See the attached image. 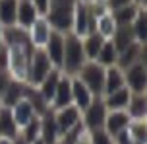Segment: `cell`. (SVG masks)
Wrapping results in <instances>:
<instances>
[{
	"instance_id": "1",
	"label": "cell",
	"mask_w": 147,
	"mask_h": 144,
	"mask_svg": "<svg viewBox=\"0 0 147 144\" xmlns=\"http://www.w3.org/2000/svg\"><path fill=\"white\" fill-rule=\"evenodd\" d=\"M74 8H76V0H49L47 22L52 27V31H58L64 35L72 29Z\"/></svg>"
},
{
	"instance_id": "2",
	"label": "cell",
	"mask_w": 147,
	"mask_h": 144,
	"mask_svg": "<svg viewBox=\"0 0 147 144\" xmlns=\"http://www.w3.org/2000/svg\"><path fill=\"white\" fill-rule=\"evenodd\" d=\"M33 55V45L23 43V45H12L8 49V74L12 80L25 82L27 80V70H29V61Z\"/></svg>"
},
{
	"instance_id": "3",
	"label": "cell",
	"mask_w": 147,
	"mask_h": 144,
	"mask_svg": "<svg viewBox=\"0 0 147 144\" xmlns=\"http://www.w3.org/2000/svg\"><path fill=\"white\" fill-rule=\"evenodd\" d=\"M87 62L85 53H83V45L81 39L76 37L74 33H66L64 37V55H62V66L66 76H76L80 68Z\"/></svg>"
},
{
	"instance_id": "4",
	"label": "cell",
	"mask_w": 147,
	"mask_h": 144,
	"mask_svg": "<svg viewBox=\"0 0 147 144\" xmlns=\"http://www.w3.org/2000/svg\"><path fill=\"white\" fill-rule=\"evenodd\" d=\"M78 78H80L83 86L87 88L93 98H103V86H105V68L95 61H87L78 72Z\"/></svg>"
},
{
	"instance_id": "5",
	"label": "cell",
	"mask_w": 147,
	"mask_h": 144,
	"mask_svg": "<svg viewBox=\"0 0 147 144\" xmlns=\"http://www.w3.org/2000/svg\"><path fill=\"white\" fill-rule=\"evenodd\" d=\"M52 70V64L49 61V57L45 53V49H33V55H31V61H29V70H27V80L25 82L29 86H39L43 82L47 74Z\"/></svg>"
},
{
	"instance_id": "6",
	"label": "cell",
	"mask_w": 147,
	"mask_h": 144,
	"mask_svg": "<svg viewBox=\"0 0 147 144\" xmlns=\"http://www.w3.org/2000/svg\"><path fill=\"white\" fill-rule=\"evenodd\" d=\"M95 18L91 14V10L83 4H76L74 8V20H72V29L76 37H85L89 33L95 31Z\"/></svg>"
},
{
	"instance_id": "7",
	"label": "cell",
	"mask_w": 147,
	"mask_h": 144,
	"mask_svg": "<svg viewBox=\"0 0 147 144\" xmlns=\"http://www.w3.org/2000/svg\"><path fill=\"white\" fill-rule=\"evenodd\" d=\"M83 113V127L87 130H99L105 127V119H107V107H105L103 103V98H95L91 103H89V107L85 109V111H81Z\"/></svg>"
},
{
	"instance_id": "8",
	"label": "cell",
	"mask_w": 147,
	"mask_h": 144,
	"mask_svg": "<svg viewBox=\"0 0 147 144\" xmlns=\"http://www.w3.org/2000/svg\"><path fill=\"white\" fill-rule=\"evenodd\" d=\"M145 62H134L124 70V84L132 93H145Z\"/></svg>"
},
{
	"instance_id": "9",
	"label": "cell",
	"mask_w": 147,
	"mask_h": 144,
	"mask_svg": "<svg viewBox=\"0 0 147 144\" xmlns=\"http://www.w3.org/2000/svg\"><path fill=\"white\" fill-rule=\"evenodd\" d=\"M54 121H56L60 138H62L68 130H72L78 123H81V111L76 109L74 105L62 107V109H54Z\"/></svg>"
},
{
	"instance_id": "10",
	"label": "cell",
	"mask_w": 147,
	"mask_h": 144,
	"mask_svg": "<svg viewBox=\"0 0 147 144\" xmlns=\"http://www.w3.org/2000/svg\"><path fill=\"white\" fill-rule=\"evenodd\" d=\"M51 31L52 27L49 25L47 18H37L35 23L29 27L27 35H29V43L33 45V49H45L47 41L51 37Z\"/></svg>"
},
{
	"instance_id": "11",
	"label": "cell",
	"mask_w": 147,
	"mask_h": 144,
	"mask_svg": "<svg viewBox=\"0 0 147 144\" xmlns=\"http://www.w3.org/2000/svg\"><path fill=\"white\" fill-rule=\"evenodd\" d=\"M45 53L54 68L58 70L62 66V55H64V35L58 31H51V37L45 45Z\"/></svg>"
},
{
	"instance_id": "12",
	"label": "cell",
	"mask_w": 147,
	"mask_h": 144,
	"mask_svg": "<svg viewBox=\"0 0 147 144\" xmlns=\"http://www.w3.org/2000/svg\"><path fill=\"white\" fill-rule=\"evenodd\" d=\"M51 109H62V107L72 105V76L62 74L54 91V99L51 103Z\"/></svg>"
},
{
	"instance_id": "13",
	"label": "cell",
	"mask_w": 147,
	"mask_h": 144,
	"mask_svg": "<svg viewBox=\"0 0 147 144\" xmlns=\"http://www.w3.org/2000/svg\"><path fill=\"white\" fill-rule=\"evenodd\" d=\"M93 99V93L83 86V82L78 76H72V105L80 111H85Z\"/></svg>"
},
{
	"instance_id": "14",
	"label": "cell",
	"mask_w": 147,
	"mask_h": 144,
	"mask_svg": "<svg viewBox=\"0 0 147 144\" xmlns=\"http://www.w3.org/2000/svg\"><path fill=\"white\" fill-rule=\"evenodd\" d=\"M39 138L43 140V144H56L60 140V132L54 121V109H49L41 117V136Z\"/></svg>"
},
{
	"instance_id": "15",
	"label": "cell",
	"mask_w": 147,
	"mask_h": 144,
	"mask_svg": "<svg viewBox=\"0 0 147 144\" xmlns=\"http://www.w3.org/2000/svg\"><path fill=\"white\" fill-rule=\"evenodd\" d=\"M145 62V45H141V43H132V45L128 47L126 51L118 55L116 59V66L120 70H126L128 66H132L134 62Z\"/></svg>"
},
{
	"instance_id": "16",
	"label": "cell",
	"mask_w": 147,
	"mask_h": 144,
	"mask_svg": "<svg viewBox=\"0 0 147 144\" xmlns=\"http://www.w3.org/2000/svg\"><path fill=\"white\" fill-rule=\"evenodd\" d=\"M130 117L126 111H109L107 113V119H105V132L109 134V136H116L118 132H122V130L128 129V125H130Z\"/></svg>"
},
{
	"instance_id": "17",
	"label": "cell",
	"mask_w": 147,
	"mask_h": 144,
	"mask_svg": "<svg viewBox=\"0 0 147 144\" xmlns=\"http://www.w3.org/2000/svg\"><path fill=\"white\" fill-rule=\"evenodd\" d=\"M25 82H18V80H10V84L6 86V90L0 96V103L2 107H14L18 101H22L25 98Z\"/></svg>"
},
{
	"instance_id": "18",
	"label": "cell",
	"mask_w": 147,
	"mask_h": 144,
	"mask_svg": "<svg viewBox=\"0 0 147 144\" xmlns=\"http://www.w3.org/2000/svg\"><path fill=\"white\" fill-rule=\"evenodd\" d=\"M39 18L37 8L33 6L31 0H20L18 2V10H16V23L22 25V29H29Z\"/></svg>"
},
{
	"instance_id": "19",
	"label": "cell",
	"mask_w": 147,
	"mask_h": 144,
	"mask_svg": "<svg viewBox=\"0 0 147 144\" xmlns=\"http://www.w3.org/2000/svg\"><path fill=\"white\" fill-rule=\"evenodd\" d=\"M130 96H132V91L124 86V88L112 91L109 96H103V103L107 107V111H126L128 101H130Z\"/></svg>"
},
{
	"instance_id": "20",
	"label": "cell",
	"mask_w": 147,
	"mask_h": 144,
	"mask_svg": "<svg viewBox=\"0 0 147 144\" xmlns=\"http://www.w3.org/2000/svg\"><path fill=\"white\" fill-rule=\"evenodd\" d=\"M124 70L118 66H109L105 68V86H103V96H109L112 91L124 88Z\"/></svg>"
},
{
	"instance_id": "21",
	"label": "cell",
	"mask_w": 147,
	"mask_h": 144,
	"mask_svg": "<svg viewBox=\"0 0 147 144\" xmlns=\"http://www.w3.org/2000/svg\"><path fill=\"white\" fill-rule=\"evenodd\" d=\"M10 111H12V117H14L16 121V127L22 130L27 123L33 119V117H37L35 111H33V107L29 105V101L27 99H22V101H18L14 107H10Z\"/></svg>"
},
{
	"instance_id": "22",
	"label": "cell",
	"mask_w": 147,
	"mask_h": 144,
	"mask_svg": "<svg viewBox=\"0 0 147 144\" xmlns=\"http://www.w3.org/2000/svg\"><path fill=\"white\" fill-rule=\"evenodd\" d=\"M110 41H112V45H114V49H116L118 55L122 53V51H126L132 43H136L132 25H120V27H116V31L112 33Z\"/></svg>"
},
{
	"instance_id": "23",
	"label": "cell",
	"mask_w": 147,
	"mask_h": 144,
	"mask_svg": "<svg viewBox=\"0 0 147 144\" xmlns=\"http://www.w3.org/2000/svg\"><path fill=\"white\" fill-rule=\"evenodd\" d=\"M18 134H20V129L16 127L10 107H0V138L14 140Z\"/></svg>"
},
{
	"instance_id": "24",
	"label": "cell",
	"mask_w": 147,
	"mask_h": 144,
	"mask_svg": "<svg viewBox=\"0 0 147 144\" xmlns=\"http://www.w3.org/2000/svg\"><path fill=\"white\" fill-rule=\"evenodd\" d=\"M147 101H145V93H132L126 113L132 121H145V111H147Z\"/></svg>"
},
{
	"instance_id": "25",
	"label": "cell",
	"mask_w": 147,
	"mask_h": 144,
	"mask_svg": "<svg viewBox=\"0 0 147 144\" xmlns=\"http://www.w3.org/2000/svg\"><path fill=\"white\" fill-rule=\"evenodd\" d=\"M60 70H51L49 74H47V78H45L43 82L39 84V93L45 98V101L51 105L52 99H54V91H56V86H58V80H60Z\"/></svg>"
},
{
	"instance_id": "26",
	"label": "cell",
	"mask_w": 147,
	"mask_h": 144,
	"mask_svg": "<svg viewBox=\"0 0 147 144\" xmlns=\"http://www.w3.org/2000/svg\"><path fill=\"white\" fill-rule=\"evenodd\" d=\"M105 41H107V39H103L97 31H93V33H89V35L83 37L81 45H83V53H85V59H87V61H95Z\"/></svg>"
},
{
	"instance_id": "27",
	"label": "cell",
	"mask_w": 147,
	"mask_h": 144,
	"mask_svg": "<svg viewBox=\"0 0 147 144\" xmlns=\"http://www.w3.org/2000/svg\"><path fill=\"white\" fill-rule=\"evenodd\" d=\"M116 59H118L116 49H114V45H112V41L107 39V41L103 43V47H101L99 55H97L95 62H99L103 68H109V66H116Z\"/></svg>"
},
{
	"instance_id": "28",
	"label": "cell",
	"mask_w": 147,
	"mask_h": 144,
	"mask_svg": "<svg viewBox=\"0 0 147 144\" xmlns=\"http://www.w3.org/2000/svg\"><path fill=\"white\" fill-rule=\"evenodd\" d=\"M18 0H0V23L4 27H12L16 23Z\"/></svg>"
},
{
	"instance_id": "29",
	"label": "cell",
	"mask_w": 147,
	"mask_h": 144,
	"mask_svg": "<svg viewBox=\"0 0 147 144\" xmlns=\"http://www.w3.org/2000/svg\"><path fill=\"white\" fill-rule=\"evenodd\" d=\"M138 12H140V10L134 6V4H130V6H124V8L114 10L110 16H112L114 23H116V27H120V25H132V22L136 20Z\"/></svg>"
},
{
	"instance_id": "30",
	"label": "cell",
	"mask_w": 147,
	"mask_h": 144,
	"mask_svg": "<svg viewBox=\"0 0 147 144\" xmlns=\"http://www.w3.org/2000/svg\"><path fill=\"white\" fill-rule=\"evenodd\" d=\"M20 136H22L27 144L35 142L37 138L41 136V117H33V119L20 130Z\"/></svg>"
},
{
	"instance_id": "31",
	"label": "cell",
	"mask_w": 147,
	"mask_h": 144,
	"mask_svg": "<svg viewBox=\"0 0 147 144\" xmlns=\"http://www.w3.org/2000/svg\"><path fill=\"white\" fill-rule=\"evenodd\" d=\"M95 31L103 39H110L112 37V33L116 31V23H114V20H112V16L110 14L101 16V18L95 22Z\"/></svg>"
},
{
	"instance_id": "32",
	"label": "cell",
	"mask_w": 147,
	"mask_h": 144,
	"mask_svg": "<svg viewBox=\"0 0 147 144\" xmlns=\"http://www.w3.org/2000/svg\"><path fill=\"white\" fill-rule=\"evenodd\" d=\"M132 31H134V37H136V43L145 45V35H147V16H145V12H138L136 20L132 22Z\"/></svg>"
},
{
	"instance_id": "33",
	"label": "cell",
	"mask_w": 147,
	"mask_h": 144,
	"mask_svg": "<svg viewBox=\"0 0 147 144\" xmlns=\"http://www.w3.org/2000/svg\"><path fill=\"white\" fill-rule=\"evenodd\" d=\"M128 134L132 136L134 142L145 144V121H130V125H128Z\"/></svg>"
},
{
	"instance_id": "34",
	"label": "cell",
	"mask_w": 147,
	"mask_h": 144,
	"mask_svg": "<svg viewBox=\"0 0 147 144\" xmlns=\"http://www.w3.org/2000/svg\"><path fill=\"white\" fill-rule=\"evenodd\" d=\"M91 132V144H114L112 142V136H109L105 129H99V130H89Z\"/></svg>"
},
{
	"instance_id": "35",
	"label": "cell",
	"mask_w": 147,
	"mask_h": 144,
	"mask_svg": "<svg viewBox=\"0 0 147 144\" xmlns=\"http://www.w3.org/2000/svg\"><path fill=\"white\" fill-rule=\"evenodd\" d=\"M10 74H8V70H2L0 68V96H2V91L6 90V86L10 84Z\"/></svg>"
},
{
	"instance_id": "36",
	"label": "cell",
	"mask_w": 147,
	"mask_h": 144,
	"mask_svg": "<svg viewBox=\"0 0 147 144\" xmlns=\"http://www.w3.org/2000/svg\"><path fill=\"white\" fill-rule=\"evenodd\" d=\"M33 6L37 8L39 14H47V8H49V0H31Z\"/></svg>"
},
{
	"instance_id": "37",
	"label": "cell",
	"mask_w": 147,
	"mask_h": 144,
	"mask_svg": "<svg viewBox=\"0 0 147 144\" xmlns=\"http://www.w3.org/2000/svg\"><path fill=\"white\" fill-rule=\"evenodd\" d=\"M132 0H109V6L112 10H118V8H124V6H130Z\"/></svg>"
},
{
	"instance_id": "38",
	"label": "cell",
	"mask_w": 147,
	"mask_h": 144,
	"mask_svg": "<svg viewBox=\"0 0 147 144\" xmlns=\"http://www.w3.org/2000/svg\"><path fill=\"white\" fill-rule=\"evenodd\" d=\"M74 144H91V132L85 129V130H83V132L80 134V138H78V140H76Z\"/></svg>"
},
{
	"instance_id": "39",
	"label": "cell",
	"mask_w": 147,
	"mask_h": 144,
	"mask_svg": "<svg viewBox=\"0 0 147 144\" xmlns=\"http://www.w3.org/2000/svg\"><path fill=\"white\" fill-rule=\"evenodd\" d=\"M12 144H27V142H25V140H23V138L20 136V134H18V136H16L14 140H12Z\"/></svg>"
},
{
	"instance_id": "40",
	"label": "cell",
	"mask_w": 147,
	"mask_h": 144,
	"mask_svg": "<svg viewBox=\"0 0 147 144\" xmlns=\"http://www.w3.org/2000/svg\"><path fill=\"white\" fill-rule=\"evenodd\" d=\"M0 144H12V140H8V138H0Z\"/></svg>"
},
{
	"instance_id": "41",
	"label": "cell",
	"mask_w": 147,
	"mask_h": 144,
	"mask_svg": "<svg viewBox=\"0 0 147 144\" xmlns=\"http://www.w3.org/2000/svg\"><path fill=\"white\" fill-rule=\"evenodd\" d=\"M31 144H43V140H41V138H37L35 142H31Z\"/></svg>"
},
{
	"instance_id": "42",
	"label": "cell",
	"mask_w": 147,
	"mask_h": 144,
	"mask_svg": "<svg viewBox=\"0 0 147 144\" xmlns=\"http://www.w3.org/2000/svg\"><path fill=\"white\" fill-rule=\"evenodd\" d=\"M56 144H64V142H62V140H58V142H56Z\"/></svg>"
},
{
	"instance_id": "43",
	"label": "cell",
	"mask_w": 147,
	"mask_h": 144,
	"mask_svg": "<svg viewBox=\"0 0 147 144\" xmlns=\"http://www.w3.org/2000/svg\"><path fill=\"white\" fill-rule=\"evenodd\" d=\"M0 107H2V105H0Z\"/></svg>"
}]
</instances>
